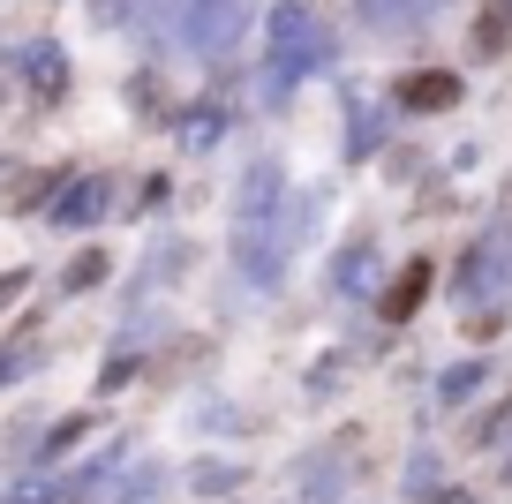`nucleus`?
<instances>
[{
	"instance_id": "7ed1b4c3",
	"label": "nucleus",
	"mask_w": 512,
	"mask_h": 504,
	"mask_svg": "<svg viewBox=\"0 0 512 504\" xmlns=\"http://www.w3.org/2000/svg\"><path fill=\"white\" fill-rule=\"evenodd\" d=\"M400 106H415V113L460 106V76L452 68H415V76H400Z\"/></svg>"
},
{
	"instance_id": "39448f33",
	"label": "nucleus",
	"mask_w": 512,
	"mask_h": 504,
	"mask_svg": "<svg viewBox=\"0 0 512 504\" xmlns=\"http://www.w3.org/2000/svg\"><path fill=\"white\" fill-rule=\"evenodd\" d=\"M437 0H362V16L377 23V31H407V23H422Z\"/></svg>"
},
{
	"instance_id": "9b49d317",
	"label": "nucleus",
	"mask_w": 512,
	"mask_h": 504,
	"mask_svg": "<svg viewBox=\"0 0 512 504\" xmlns=\"http://www.w3.org/2000/svg\"><path fill=\"white\" fill-rule=\"evenodd\" d=\"M23 286H31V271H8V279H0V309H8V301H16Z\"/></svg>"
},
{
	"instance_id": "6e6552de",
	"label": "nucleus",
	"mask_w": 512,
	"mask_h": 504,
	"mask_svg": "<svg viewBox=\"0 0 512 504\" xmlns=\"http://www.w3.org/2000/svg\"><path fill=\"white\" fill-rule=\"evenodd\" d=\"M98 279H106V256H76V264H68V286H98Z\"/></svg>"
},
{
	"instance_id": "ddd939ff",
	"label": "nucleus",
	"mask_w": 512,
	"mask_h": 504,
	"mask_svg": "<svg viewBox=\"0 0 512 504\" xmlns=\"http://www.w3.org/2000/svg\"><path fill=\"white\" fill-rule=\"evenodd\" d=\"M445 504H467V497H445Z\"/></svg>"
},
{
	"instance_id": "f03ea898",
	"label": "nucleus",
	"mask_w": 512,
	"mask_h": 504,
	"mask_svg": "<svg viewBox=\"0 0 512 504\" xmlns=\"http://www.w3.org/2000/svg\"><path fill=\"white\" fill-rule=\"evenodd\" d=\"M121 196V181L113 174H91V181H68L61 196H53V219L61 226H91V219H106V204Z\"/></svg>"
},
{
	"instance_id": "9d476101",
	"label": "nucleus",
	"mask_w": 512,
	"mask_h": 504,
	"mask_svg": "<svg viewBox=\"0 0 512 504\" xmlns=\"http://www.w3.org/2000/svg\"><path fill=\"white\" fill-rule=\"evenodd\" d=\"M38 196H53V174H23L16 181V204H38Z\"/></svg>"
},
{
	"instance_id": "20e7f679",
	"label": "nucleus",
	"mask_w": 512,
	"mask_h": 504,
	"mask_svg": "<svg viewBox=\"0 0 512 504\" xmlns=\"http://www.w3.org/2000/svg\"><path fill=\"white\" fill-rule=\"evenodd\" d=\"M422 294H430V264H407V271H400V279L384 286V301H377V316H384V324H407V316H415V309H422Z\"/></svg>"
},
{
	"instance_id": "423d86ee",
	"label": "nucleus",
	"mask_w": 512,
	"mask_h": 504,
	"mask_svg": "<svg viewBox=\"0 0 512 504\" xmlns=\"http://www.w3.org/2000/svg\"><path fill=\"white\" fill-rule=\"evenodd\" d=\"M23 76L38 83V98H61V53L53 46H23Z\"/></svg>"
},
{
	"instance_id": "f257e3e1",
	"label": "nucleus",
	"mask_w": 512,
	"mask_h": 504,
	"mask_svg": "<svg viewBox=\"0 0 512 504\" xmlns=\"http://www.w3.org/2000/svg\"><path fill=\"white\" fill-rule=\"evenodd\" d=\"M264 53H272V61H264V83H272V91H264V98H287V83L324 61V38H317V23H309V8H294V0L272 8V38H264Z\"/></svg>"
},
{
	"instance_id": "1a4fd4ad",
	"label": "nucleus",
	"mask_w": 512,
	"mask_h": 504,
	"mask_svg": "<svg viewBox=\"0 0 512 504\" xmlns=\"http://www.w3.org/2000/svg\"><path fill=\"white\" fill-rule=\"evenodd\" d=\"M475 384H482V369L467 362V369H452V377H445V392H437V399H467V392H475Z\"/></svg>"
},
{
	"instance_id": "f8f14e48",
	"label": "nucleus",
	"mask_w": 512,
	"mask_h": 504,
	"mask_svg": "<svg viewBox=\"0 0 512 504\" xmlns=\"http://www.w3.org/2000/svg\"><path fill=\"white\" fill-rule=\"evenodd\" d=\"M16 504H53V497H46V489L31 482V489H16Z\"/></svg>"
},
{
	"instance_id": "0eeeda50",
	"label": "nucleus",
	"mask_w": 512,
	"mask_h": 504,
	"mask_svg": "<svg viewBox=\"0 0 512 504\" xmlns=\"http://www.w3.org/2000/svg\"><path fill=\"white\" fill-rule=\"evenodd\" d=\"M505 23H512V8H482V23H475V53H482V61H490V53H505Z\"/></svg>"
}]
</instances>
